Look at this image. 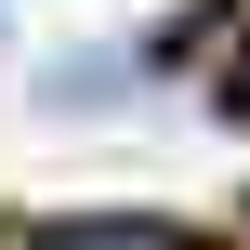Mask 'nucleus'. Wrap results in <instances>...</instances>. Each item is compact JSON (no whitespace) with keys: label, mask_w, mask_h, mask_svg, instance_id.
I'll use <instances>...</instances> for the list:
<instances>
[{"label":"nucleus","mask_w":250,"mask_h":250,"mask_svg":"<svg viewBox=\"0 0 250 250\" xmlns=\"http://www.w3.org/2000/svg\"><path fill=\"white\" fill-rule=\"evenodd\" d=\"M40 250H185V237H158V224H66V237H40Z\"/></svg>","instance_id":"f257e3e1"}]
</instances>
